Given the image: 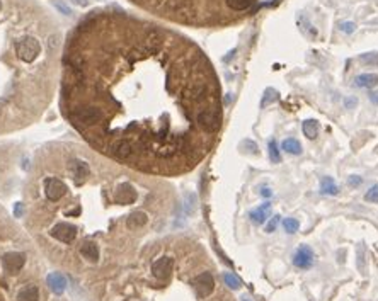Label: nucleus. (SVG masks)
Segmentation results:
<instances>
[{"label": "nucleus", "mask_w": 378, "mask_h": 301, "mask_svg": "<svg viewBox=\"0 0 378 301\" xmlns=\"http://www.w3.org/2000/svg\"><path fill=\"white\" fill-rule=\"evenodd\" d=\"M2 264H3V269H5L7 272L16 274V272H19L21 269L24 267V264H26V257H24V254H21V252H9L2 257Z\"/></svg>", "instance_id": "6"}, {"label": "nucleus", "mask_w": 378, "mask_h": 301, "mask_svg": "<svg viewBox=\"0 0 378 301\" xmlns=\"http://www.w3.org/2000/svg\"><path fill=\"white\" fill-rule=\"evenodd\" d=\"M365 199L368 201V203H378V184L372 185V187L366 191Z\"/></svg>", "instance_id": "25"}, {"label": "nucleus", "mask_w": 378, "mask_h": 301, "mask_svg": "<svg viewBox=\"0 0 378 301\" xmlns=\"http://www.w3.org/2000/svg\"><path fill=\"white\" fill-rule=\"evenodd\" d=\"M368 97L373 104H375V106H378V92H370Z\"/></svg>", "instance_id": "33"}, {"label": "nucleus", "mask_w": 378, "mask_h": 301, "mask_svg": "<svg viewBox=\"0 0 378 301\" xmlns=\"http://www.w3.org/2000/svg\"><path fill=\"white\" fill-rule=\"evenodd\" d=\"M267 153H269V159L273 163H280L281 162V155H280V148H278L276 141L269 139V145H267Z\"/></svg>", "instance_id": "19"}, {"label": "nucleus", "mask_w": 378, "mask_h": 301, "mask_svg": "<svg viewBox=\"0 0 378 301\" xmlns=\"http://www.w3.org/2000/svg\"><path fill=\"white\" fill-rule=\"evenodd\" d=\"M60 39L56 21L36 0H0V123H19L17 116L24 123L38 111L23 84L51 82Z\"/></svg>", "instance_id": "1"}, {"label": "nucleus", "mask_w": 378, "mask_h": 301, "mask_svg": "<svg viewBox=\"0 0 378 301\" xmlns=\"http://www.w3.org/2000/svg\"><path fill=\"white\" fill-rule=\"evenodd\" d=\"M49 235L63 243H70L73 242L77 236V227L72 223H67V221H60V223H56L55 227L51 228Z\"/></svg>", "instance_id": "4"}, {"label": "nucleus", "mask_w": 378, "mask_h": 301, "mask_svg": "<svg viewBox=\"0 0 378 301\" xmlns=\"http://www.w3.org/2000/svg\"><path fill=\"white\" fill-rule=\"evenodd\" d=\"M148 216L143 211H135L128 216V228H142L143 225H147Z\"/></svg>", "instance_id": "16"}, {"label": "nucleus", "mask_w": 378, "mask_h": 301, "mask_svg": "<svg viewBox=\"0 0 378 301\" xmlns=\"http://www.w3.org/2000/svg\"><path fill=\"white\" fill-rule=\"evenodd\" d=\"M39 300V289L36 286H26L17 293V301H38Z\"/></svg>", "instance_id": "15"}, {"label": "nucleus", "mask_w": 378, "mask_h": 301, "mask_svg": "<svg viewBox=\"0 0 378 301\" xmlns=\"http://www.w3.org/2000/svg\"><path fill=\"white\" fill-rule=\"evenodd\" d=\"M356 104H358V99L356 97H351V95H349V97L344 99V106L348 107V109H354Z\"/></svg>", "instance_id": "29"}, {"label": "nucleus", "mask_w": 378, "mask_h": 301, "mask_svg": "<svg viewBox=\"0 0 378 301\" xmlns=\"http://www.w3.org/2000/svg\"><path fill=\"white\" fill-rule=\"evenodd\" d=\"M303 135L308 139H315L319 136V121L317 119H305L302 124Z\"/></svg>", "instance_id": "14"}, {"label": "nucleus", "mask_w": 378, "mask_h": 301, "mask_svg": "<svg viewBox=\"0 0 378 301\" xmlns=\"http://www.w3.org/2000/svg\"><path fill=\"white\" fill-rule=\"evenodd\" d=\"M184 209H186L188 214H192L196 209V194L192 192H188L186 198H184Z\"/></svg>", "instance_id": "23"}, {"label": "nucleus", "mask_w": 378, "mask_h": 301, "mask_svg": "<svg viewBox=\"0 0 378 301\" xmlns=\"http://www.w3.org/2000/svg\"><path fill=\"white\" fill-rule=\"evenodd\" d=\"M261 196L262 198H266V199H269L271 196H273V191H271L269 187H261Z\"/></svg>", "instance_id": "32"}, {"label": "nucleus", "mask_w": 378, "mask_h": 301, "mask_svg": "<svg viewBox=\"0 0 378 301\" xmlns=\"http://www.w3.org/2000/svg\"><path fill=\"white\" fill-rule=\"evenodd\" d=\"M276 99H278V92L274 91V89H266L264 97H262V100H261V107H264V106H267V104L274 102Z\"/></svg>", "instance_id": "24"}, {"label": "nucleus", "mask_w": 378, "mask_h": 301, "mask_svg": "<svg viewBox=\"0 0 378 301\" xmlns=\"http://www.w3.org/2000/svg\"><path fill=\"white\" fill-rule=\"evenodd\" d=\"M234 55H235V49H232V51L228 53V55L225 56V58H223V62H225V63H228V62H230L232 58H234Z\"/></svg>", "instance_id": "34"}, {"label": "nucleus", "mask_w": 378, "mask_h": 301, "mask_svg": "<svg viewBox=\"0 0 378 301\" xmlns=\"http://www.w3.org/2000/svg\"><path fill=\"white\" fill-rule=\"evenodd\" d=\"M256 0H225L228 12H245L254 5Z\"/></svg>", "instance_id": "12"}, {"label": "nucleus", "mask_w": 378, "mask_h": 301, "mask_svg": "<svg viewBox=\"0 0 378 301\" xmlns=\"http://www.w3.org/2000/svg\"><path fill=\"white\" fill-rule=\"evenodd\" d=\"M359 62L365 63L368 67H378V51H372V53H363L359 56Z\"/></svg>", "instance_id": "21"}, {"label": "nucleus", "mask_w": 378, "mask_h": 301, "mask_svg": "<svg viewBox=\"0 0 378 301\" xmlns=\"http://www.w3.org/2000/svg\"><path fill=\"white\" fill-rule=\"evenodd\" d=\"M339 29L342 31V33H346V34H351V33H354L356 24L354 23H348V21H342V23H339Z\"/></svg>", "instance_id": "26"}, {"label": "nucleus", "mask_w": 378, "mask_h": 301, "mask_svg": "<svg viewBox=\"0 0 378 301\" xmlns=\"http://www.w3.org/2000/svg\"><path fill=\"white\" fill-rule=\"evenodd\" d=\"M278 223H280V216H273V218H269V221H267V223H266V232H267V233H273V232L276 230Z\"/></svg>", "instance_id": "27"}, {"label": "nucleus", "mask_w": 378, "mask_h": 301, "mask_svg": "<svg viewBox=\"0 0 378 301\" xmlns=\"http://www.w3.org/2000/svg\"><path fill=\"white\" fill-rule=\"evenodd\" d=\"M320 192L326 196H336L337 192H339V187H337V184L334 182V179L322 177V181H320Z\"/></svg>", "instance_id": "17"}, {"label": "nucleus", "mask_w": 378, "mask_h": 301, "mask_svg": "<svg viewBox=\"0 0 378 301\" xmlns=\"http://www.w3.org/2000/svg\"><path fill=\"white\" fill-rule=\"evenodd\" d=\"M281 148L286 153H291V155H300L302 153V145L297 138H286L281 143Z\"/></svg>", "instance_id": "18"}, {"label": "nucleus", "mask_w": 378, "mask_h": 301, "mask_svg": "<svg viewBox=\"0 0 378 301\" xmlns=\"http://www.w3.org/2000/svg\"><path fill=\"white\" fill-rule=\"evenodd\" d=\"M283 228L286 233H297L298 228H300V223H298V220H295V218H284L283 220Z\"/></svg>", "instance_id": "22"}, {"label": "nucleus", "mask_w": 378, "mask_h": 301, "mask_svg": "<svg viewBox=\"0 0 378 301\" xmlns=\"http://www.w3.org/2000/svg\"><path fill=\"white\" fill-rule=\"evenodd\" d=\"M14 216L16 218L23 216V203H16V206H14Z\"/></svg>", "instance_id": "30"}, {"label": "nucleus", "mask_w": 378, "mask_h": 301, "mask_svg": "<svg viewBox=\"0 0 378 301\" xmlns=\"http://www.w3.org/2000/svg\"><path fill=\"white\" fill-rule=\"evenodd\" d=\"M135 5L183 24H213L223 17L225 0H131ZM228 10V9H227Z\"/></svg>", "instance_id": "2"}, {"label": "nucleus", "mask_w": 378, "mask_h": 301, "mask_svg": "<svg viewBox=\"0 0 378 301\" xmlns=\"http://www.w3.org/2000/svg\"><path fill=\"white\" fill-rule=\"evenodd\" d=\"M80 254L85 257V259H89L91 262H97L99 259V247L95 245L94 242H84L80 247Z\"/></svg>", "instance_id": "13"}, {"label": "nucleus", "mask_w": 378, "mask_h": 301, "mask_svg": "<svg viewBox=\"0 0 378 301\" xmlns=\"http://www.w3.org/2000/svg\"><path fill=\"white\" fill-rule=\"evenodd\" d=\"M192 286H194L198 298H206L215 289V279H213L212 272H201V274L192 279Z\"/></svg>", "instance_id": "3"}, {"label": "nucleus", "mask_w": 378, "mask_h": 301, "mask_svg": "<svg viewBox=\"0 0 378 301\" xmlns=\"http://www.w3.org/2000/svg\"><path fill=\"white\" fill-rule=\"evenodd\" d=\"M313 250L308 245H302L297 249V252L293 254V266H297L298 269H310L313 266Z\"/></svg>", "instance_id": "5"}, {"label": "nucleus", "mask_w": 378, "mask_h": 301, "mask_svg": "<svg viewBox=\"0 0 378 301\" xmlns=\"http://www.w3.org/2000/svg\"><path fill=\"white\" fill-rule=\"evenodd\" d=\"M230 100H232L230 94H227V97H225V104H230Z\"/></svg>", "instance_id": "35"}, {"label": "nucleus", "mask_w": 378, "mask_h": 301, "mask_svg": "<svg viewBox=\"0 0 378 301\" xmlns=\"http://www.w3.org/2000/svg\"><path fill=\"white\" fill-rule=\"evenodd\" d=\"M223 282H225L230 289H238L242 286L240 279L235 274H232V272H223Z\"/></svg>", "instance_id": "20"}, {"label": "nucleus", "mask_w": 378, "mask_h": 301, "mask_svg": "<svg viewBox=\"0 0 378 301\" xmlns=\"http://www.w3.org/2000/svg\"><path fill=\"white\" fill-rule=\"evenodd\" d=\"M242 301H252V300L249 298V296H242Z\"/></svg>", "instance_id": "36"}, {"label": "nucleus", "mask_w": 378, "mask_h": 301, "mask_svg": "<svg viewBox=\"0 0 378 301\" xmlns=\"http://www.w3.org/2000/svg\"><path fill=\"white\" fill-rule=\"evenodd\" d=\"M363 184V179L359 175H349L348 177V185L349 187H359Z\"/></svg>", "instance_id": "28"}, {"label": "nucleus", "mask_w": 378, "mask_h": 301, "mask_svg": "<svg viewBox=\"0 0 378 301\" xmlns=\"http://www.w3.org/2000/svg\"><path fill=\"white\" fill-rule=\"evenodd\" d=\"M172 267H174V260L170 257H160L157 259L155 262L152 264V272L155 278L159 279H167L172 272Z\"/></svg>", "instance_id": "7"}, {"label": "nucleus", "mask_w": 378, "mask_h": 301, "mask_svg": "<svg viewBox=\"0 0 378 301\" xmlns=\"http://www.w3.org/2000/svg\"><path fill=\"white\" fill-rule=\"evenodd\" d=\"M135 199H137V191L133 189V185L123 182L116 191V201L119 204H131L135 203Z\"/></svg>", "instance_id": "8"}, {"label": "nucleus", "mask_w": 378, "mask_h": 301, "mask_svg": "<svg viewBox=\"0 0 378 301\" xmlns=\"http://www.w3.org/2000/svg\"><path fill=\"white\" fill-rule=\"evenodd\" d=\"M271 214V203H262L259 208H256V209L251 211V220L254 221L256 225H262L266 223L267 216Z\"/></svg>", "instance_id": "10"}, {"label": "nucleus", "mask_w": 378, "mask_h": 301, "mask_svg": "<svg viewBox=\"0 0 378 301\" xmlns=\"http://www.w3.org/2000/svg\"><path fill=\"white\" fill-rule=\"evenodd\" d=\"M72 2L78 7H87V5H91L92 2H97V0H72Z\"/></svg>", "instance_id": "31"}, {"label": "nucleus", "mask_w": 378, "mask_h": 301, "mask_svg": "<svg viewBox=\"0 0 378 301\" xmlns=\"http://www.w3.org/2000/svg\"><path fill=\"white\" fill-rule=\"evenodd\" d=\"M46 281H48V286L49 289H51L55 295H62L63 291H65L67 288V279L63 278L60 272H51V274L46 278Z\"/></svg>", "instance_id": "9"}, {"label": "nucleus", "mask_w": 378, "mask_h": 301, "mask_svg": "<svg viewBox=\"0 0 378 301\" xmlns=\"http://www.w3.org/2000/svg\"><path fill=\"white\" fill-rule=\"evenodd\" d=\"M354 85L361 89H373L378 85V75L377 73H361L354 78Z\"/></svg>", "instance_id": "11"}]
</instances>
